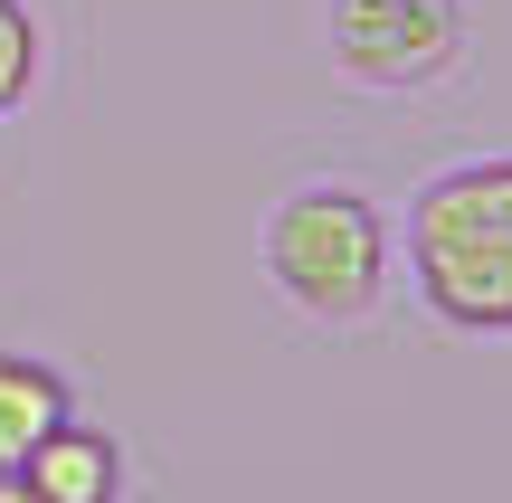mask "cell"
Listing matches in <instances>:
<instances>
[{
    "label": "cell",
    "mask_w": 512,
    "mask_h": 503,
    "mask_svg": "<svg viewBox=\"0 0 512 503\" xmlns=\"http://www.w3.org/2000/svg\"><path fill=\"white\" fill-rule=\"evenodd\" d=\"M389 257H399L389 209L361 181H294L266 209V276L304 323H332V333L370 323L389 295Z\"/></svg>",
    "instance_id": "2"
},
{
    "label": "cell",
    "mask_w": 512,
    "mask_h": 503,
    "mask_svg": "<svg viewBox=\"0 0 512 503\" xmlns=\"http://www.w3.org/2000/svg\"><path fill=\"white\" fill-rule=\"evenodd\" d=\"M408 276L446 333H512V152H475L418 181Z\"/></svg>",
    "instance_id": "1"
},
{
    "label": "cell",
    "mask_w": 512,
    "mask_h": 503,
    "mask_svg": "<svg viewBox=\"0 0 512 503\" xmlns=\"http://www.w3.org/2000/svg\"><path fill=\"white\" fill-rule=\"evenodd\" d=\"M19 485H29V503H124V447H114V428L67 409L19 456Z\"/></svg>",
    "instance_id": "4"
},
{
    "label": "cell",
    "mask_w": 512,
    "mask_h": 503,
    "mask_svg": "<svg viewBox=\"0 0 512 503\" xmlns=\"http://www.w3.org/2000/svg\"><path fill=\"white\" fill-rule=\"evenodd\" d=\"M0 503H29V485H19V475H0Z\"/></svg>",
    "instance_id": "7"
},
{
    "label": "cell",
    "mask_w": 512,
    "mask_h": 503,
    "mask_svg": "<svg viewBox=\"0 0 512 503\" xmlns=\"http://www.w3.org/2000/svg\"><path fill=\"white\" fill-rule=\"evenodd\" d=\"M67 409H76V399H67V380H57V361L0 352V475H19V456H29Z\"/></svg>",
    "instance_id": "5"
},
{
    "label": "cell",
    "mask_w": 512,
    "mask_h": 503,
    "mask_svg": "<svg viewBox=\"0 0 512 503\" xmlns=\"http://www.w3.org/2000/svg\"><path fill=\"white\" fill-rule=\"evenodd\" d=\"M323 48L370 95L446 86L465 67V0H323Z\"/></svg>",
    "instance_id": "3"
},
{
    "label": "cell",
    "mask_w": 512,
    "mask_h": 503,
    "mask_svg": "<svg viewBox=\"0 0 512 503\" xmlns=\"http://www.w3.org/2000/svg\"><path fill=\"white\" fill-rule=\"evenodd\" d=\"M38 86V19L29 0H0V114H19Z\"/></svg>",
    "instance_id": "6"
}]
</instances>
